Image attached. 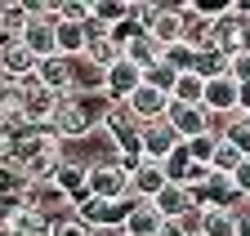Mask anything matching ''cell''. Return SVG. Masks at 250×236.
I'll return each instance as SVG.
<instances>
[{
	"label": "cell",
	"mask_w": 250,
	"mask_h": 236,
	"mask_svg": "<svg viewBox=\"0 0 250 236\" xmlns=\"http://www.w3.org/2000/svg\"><path fill=\"white\" fill-rule=\"evenodd\" d=\"M58 161H62V143H58L49 129H22V138H18V147H14V156H9V165L22 174L27 183H45V179H54Z\"/></svg>",
	"instance_id": "cell-1"
},
{
	"label": "cell",
	"mask_w": 250,
	"mask_h": 236,
	"mask_svg": "<svg viewBox=\"0 0 250 236\" xmlns=\"http://www.w3.org/2000/svg\"><path fill=\"white\" fill-rule=\"evenodd\" d=\"M130 205H134V196H130V200H99V196L85 192V196L72 200V214H76L85 227H94V232H116V236H121Z\"/></svg>",
	"instance_id": "cell-2"
},
{
	"label": "cell",
	"mask_w": 250,
	"mask_h": 236,
	"mask_svg": "<svg viewBox=\"0 0 250 236\" xmlns=\"http://www.w3.org/2000/svg\"><path fill=\"white\" fill-rule=\"evenodd\" d=\"M22 90V98H18V121L27 125V129H49V121H54V111H58V94H49V90H41L36 80H27V85H18Z\"/></svg>",
	"instance_id": "cell-3"
},
{
	"label": "cell",
	"mask_w": 250,
	"mask_h": 236,
	"mask_svg": "<svg viewBox=\"0 0 250 236\" xmlns=\"http://www.w3.org/2000/svg\"><path fill=\"white\" fill-rule=\"evenodd\" d=\"M85 192L99 196V200H130V169L116 165V161H94Z\"/></svg>",
	"instance_id": "cell-4"
},
{
	"label": "cell",
	"mask_w": 250,
	"mask_h": 236,
	"mask_svg": "<svg viewBox=\"0 0 250 236\" xmlns=\"http://www.w3.org/2000/svg\"><path fill=\"white\" fill-rule=\"evenodd\" d=\"M188 196H192L197 210H232V214L241 210V196H237L232 179H224V174H214V169H210V179L201 187H188Z\"/></svg>",
	"instance_id": "cell-5"
},
{
	"label": "cell",
	"mask_w": 250,
	"mask_h": 236,
	"mask_svg": "<svg viewBox=\"0 0 250 236\" xmlns=\"http://www.w3.org/2000/svg\"><path fill=\"white\" fill-rule=\"evenodd\" d=\"M36 85L41 90H49V94H58V98H72L76 94V63L72 58H41L36 63Z\"/></svg>",
	"instance_id": "cell-6"
},
{
	"label": "cell",
	"mask_w": 250,
	"mask_h": 236,
	"mask_svg": "<svg viewBox=\"0 0 250 236\" xmlns=\"http://www.w3.org/2000/svg\"><path fill=\"white\" fill-rule=\"evenodd\" d=\"M36 63H41V58L31 54L22 40H5V45H0V80H9V85L36 80Z\"/></svg>",
	"instance_id": "cell-7"
},
{
	"label": "cell",
	"mask_w": 250,
	"mask_h": 236,
	"mask_svg": "<svg viewBox=\"0 0 250 236\" xmlns=\"http://www.w3.org/2000/svg\"><path fill=\"white\" fill-rule=\"evenodd\" d=\"M121 45L112 40V32L107 27H99V22H85V63L89 67H99V72H107V67H116L121 63Z\"/></svg>",
	"instance_id": "cell-8"
},
{
	"label": "cell",
	"mask_w": 250,
	"mask_h": 236,
	"mask_svg": "<svg viewBox=\"0 0 250 236\" xmlns=\"http://www.w3.org/2000/svg\"><path fill=\"white\" fill-rule=\"evenodd\" d=\"M54 9H31V18H27V27H22V45L36 54V58H54L58 49H54Z\"/></svg>",
	"instance_id": "cell-9"
},
{
	"label": "cell",
	"mask_w": 250,
	"mask_h": 236,
	"mask_svg": "<svg viewBox=\"0 0 250 236\" xmlns=\"http://www.w3.org/2000/svg\"><path fill=\"white\" fill-rule=\"evenodd\" d=\"M166 125L179 134V143H192L197 134H210V111L206 107H183V103H170L166 107Z\"/></svg>",
	"instance_id": "cell-10"
},
{
	"label": "cell",
	"mask_w": 250,
	"mask_h": 236,
	"mask_svg": "<svg viewBox=\"0 0 250 236\" xmlns=\"http://www.w3.org/2000/svg\"><path fill=\"white\" fill-rule=\"evenodd\" d=\"M139 85H143V72H139L134 63H125V58H121L116 67H107V72H103V98H107L112 107H121L125 98L139 90Z\"/></svg>",
	"instance_id": "cell-11"
},
{
	"label": "cell",
	"mask_w": 250,
	"mask_h": 236,
	"mask_svg": "<svg viewBox=\"0 0 250 236\" xmlns=\"http://www.w3.org/2000/svg\"><path fill=\"white\" fill-rule=\"evenodd\" d=\"M121 107L130 111L139 125H152V121H166V107H170V98H166L161 90H152V85H139V90H134L130 98H125Z\"/></svg>",
	"instance_id": "cell-12"
},
{
	"label": "cell",
	"mask_w": 250,
	"mask_h": 236,
	"mask_svg": "<svg viewBox=\"0 0 250 236\" xmlns=\"http://www.w3.org/2000/svg\"><path fill=\"white\" fill-rule=\"evenodd\" d=\"M237 103H241V85L232 80V76H219V80H206V94H201V107L210 111V116H228L237 111Z\"/></svg>",
	"instance_id": "cell-13"
},
{
	"label": "cell",
	"mask_w": 250,
	"mask_h": 236,
	"mask_svg": "<svg viewBox=\"0 0 250 236\" xmlns=\"http://www.w3.org/2000/svg\"><path fill=\"white\" fill-rule=\"evenodd\" d=\"M174 147H179V134L166 121H152V125L139 129V152H143V161H156V165H161Z\"/></svg>",
	"instance_id": "cell-14"
},
{
	"label": "cell",
	"mask_w": 250,
	"mask_h": 236,
	"mask_svg": "<svg viewBox=\"0 0 250 236\" xmlns=\"http://www.w3.org/2000/svg\"><path fill=\"white\" fill-rule=\"evenodd\" d=\"M67 200H76V196H85V187H89V165L85 161H72L67 152H62V161H58V169H54V179H49Z\"/></svg>",
	"instance_id": "cell-15"
},
{
	"label": "cell",
	"mask_w": 250,
	"mask_h": 236,
	"mask_svg": "<svg viewBox=\"0 0 250 236\" xmlns=\"http://www.w3.org/2000/svg\"><path fill=\"white\" fill-rule=\"evenodd\" d=\"M166 183H170V179H166V169L156 165V161H139V165L130 169V196H134V200H156Z\"/></svg>",
	"instance_id": "cell-16"
},
{
	"label": "cell",
	"mask_w": 250,
	"mask_h": 236,
	"mask_svg": "<svg viewBox=\"0 0 250 236\" xmlns=\"http://www.w3.org/2000/svg\"><path fill=\"white\" fill-rule=\"evenodd\" d=\"M152 210L161 214V223H179L188 210H197V205H192V196H188V187H179V183H166V187H161V196L152 200Z\"/></svg>",
	"instance_id": "cell-17"
},
{
	"label": "cell",
	"mask_w": 250,
	"mask_h": 236,
	"mask_svg": "<svg viewBox=\"0 0 250 236\" xmlns=\"http://www.w3.org/2000/svg\"><path fill=\"white\" fill-rule=\"evenodd\" d=\"M147 36L161 45V49L179 45V40H183V14H179V5H166L161 14H156V22L147 27Z\"/></svg>",
	"instance_id": "cell-18"
},
{
	"label": "cell",
	"mask_w": 250,
	"mask_h": 236,
	"mask_svg": "<svg viewBox=\"0 0 250 236\" xmlns=\"http://www.w3.org/2000/svg\"><path fill=\"white\" fill-rule=\"evenodd\" d=\"M156 232H161V214L152 210V200H134L130 214H125L121 236H156Z\"/></svg>",
	"instance_id": "cell-19"
},
{
	"label": "cell",
	"mask_w": 250,
	"mask_h": 236,
	"mask_svg": "<svg viewBox=\"0 0 250 236\" xmlns=\"http://www.w3.org/2000/svg\"><path fill=\"white\" fill-rule=\"evenodd\" d=\"M228 63H232V58H228L224 49L206 45V49H197V63H192V76H201V80H219V76H228Z\"/></svg>",
	"instance_id": "cell-20"
},
{
	"label": "cell",
	"mask_w": 250,
	"mask_h": 236,
	"mask_svg": "<svg viewBox=\"0 0 250 236\" xmlns=\"http://www.w3.org/2000/svg\"><path fill=\"white\" fill-rule=\"evenodd\" d=\"M125 63H134L139 72H152L156 63H161V45H156V40L143 32L139 40H130V45H125Z\"/></svg>",
	"instance_id": "cell-21"
},
{
	"label": "cell",
	"mask_w": 250,
	"mask_h": 236,
	"mask_svg": "<svg viewBox=\"0 0 250 236\" xmlns=\"http://www.w3.org/2000/svg\"><path fill=\"white\" fill-rule=\"evenodd\" d=\"M130 18V0H89V22H99V27H112Z\"/></svg>",
	"instance_id": "cell-22"
},
{
	"label": "cell",
	"mask_w": 250,
	"mask_h": 236,
	"mask_svg": "<svg viewBox=\"0 0 250 236\" xmlns=\"http://www.w3.org/2000/svg\"><path fill=\"white\" fill-rule=\"evenodd\" d=\"M22 192H27V179L9 161H0V210H14V205L22 200Z\"/></svg>",
	"instance_id": "cell-23"
},
{
	"label": "cell",
	"mask_w": 250,
	"mask_h": 236,
	"mask_svg": "<svg viewBox=\"0 0 250 236\" xmlns=\"http://www.w3.org/2000/svg\"><path fill=\"white\" fill-rule=\"evenodd\" d=\"M219 138L232 143L241 156H250V116H246V111H232L228 121H224V129H219Z\"/></svg>",
	"instance_id": "cell-24"
},
{
	"label": "cell",
	"mask_w": 250,
	"mask_h": 236,
	"mask_svg": "<svg viewBox=\"0 0 250 236\" xmlns=\"http://www.w3.org/2000/svg\"><path fill=\"white\" fill-rule=\"evenodd\" d=\"M201 94H206V80L192 76V72H183L174 80V90H170V103H183V107H201Z\"/></svg>",
	"instance_id": "cell-25"
},
{
	"label": "cell",
	"mask_w": 250,
	"mask_h": 236,
	"mask_svg": "<svg viewBox=\"0 0 250 236\" xmlns=\"http://www.w3.org/2000/svg\"><path fill=\"white\" fill-rule=\"evenodd\" d=\"M197 236H237V214L232 210H201V232Z\"/></svg>",
	"instance_id": "cell-26"
},
{
	"label": "cell",
	"mask_w": 250,
	"mask_h": 236,
	"mask_svg": "<svg viewBox=\"0 0 250 236\" xmlns=\"http://www.w3.org/2000/svg\"><path fill=\"white\" fill-rule=\"evenodd\" d=\"M31 9L18 5V0H5V14H0V40H18L22 36V27H27Z\"/></svg>",
	"instance_id": "cell-27"
},
{
	"label": "cell",
	"mask_w": 250,
	"mask_h": 236,
	"mask_svg": "<svg viewBox=\"0 0 250 236\" xmlns=\"http://www.w3.org/2000/svg\"><path fill=\"white\" fill-rule=\"evenodd\" d=\"M54 22L85 27L89 22V0H58V5H54Z\"/></svg>",
	"instance_id": "cell-28"
},
{
	"label": "cell",
	"mask_w": 250,
	"mask_h": 236,
	"mask_svg": "<svg viewBox=\"0 0 250 236\" xmlns=\"http://www.w3.org/2000/svg\"><path fill=\"white\" fill-rule=\"evenodd\" d=\"M161 169H166V179H170V183H179V187H183L188 169H192V156H188V147H183V143H179L174 152H170V156L161 161Z\"/></svg>",
	"instance_id": "cell-29"
},
{
	"label": "cell",
	"mask_w": 250,
	"mask_h": 236,
	"mask_svg": "<svg viewBox=\"0 0 250 236\" xmlns=\"http://www.w3.org/2000/svg\"><path fill=\"white\" fill-rule=\"evenodd\" d=\"M183 147H188V156H192V165H210V161H214V147H219V129L197 134L192 143H183Z\"/></svg>",
	"instance_id": "cell-30"
},
{
	"label": "cell",
	"mask_w": 250,
	"mask_h": 236,
	"mask_svg": "<svg viewBox=\"0 0 250 236\" xmlns=\"http://www.w3.org/2000/svg\"><path fill=\"white\" fill-rule=\"evenodd\" d=\"M241 161H246V156L237 152V147L219 138V147H214V161H210V169H214V174H224V179H232V169H237Z\"/></svg>",
	"instance_id": "cell-31"
},
{
	"label": "cell",
	"mask_w": 250,
	"mask_h": 236,
	"mask_svg": "<svg viewBox=\"0 0 250 236\" xmlns=\"http://www.w3.org/2000/svg\"><path fill=\"white\" fill-rule=\"evenodd\" d=\"M161 63H166V67H174V72L183 76V72H192V63H197V49L179 40V45H170V49H161Z\"/></svg>",
	"instance_id": "cell-32"
},
{
	"label": "cell",
	"mask_w": 250,
	"mask_h": 236,
	"mask_svg": "<svg viewBox=\"0 0 250 236\" xmlns=\"http://www.w3.org/2000/svg\"><path fill=\"white\" fill-rule=\"evenodd\" d=\"M174 80H179V72H174V67H166V63H156L152 72H143V85H152V90H161L166 98H170V90H174Z\"/></svg>",
	"instance_id": "cell-33"
},
{
	"label": "cell",
	"mask_w": 250,
	"mask_h": 236,
	"mask_svg": "<svg viewBox=\"0 0 250 236\" xmlns=\"http://www.w3.org/2000/svg\"><path fill=\"white\" fill-rule=\"evenodd\" d=\"M22 121H0V161H9L14 156V147H18V138H22Z\"/></svg>",
	"instance_id": "cell-34"
},
{
	"label": "cell",
	"mask_w": 250,
	"mask_h": 236,
	"mask_svg": "<svg viewBox=\"0 0 250 236\" xmlns=\"http://www.w3.org/2000/svg\"><path fill=\"white\" fill-rule=\"evenodd\" d=\"M18 98H22L18 85L0 80V121H18Z\"/></svg>",
	"instance_id": "cell-35"
},
{
	"label": "cell",
	"mask_w": 250,
	"mask_h": 236,
	"mask_svg": "<svg viewBox=\"0 0 250 236\" xmlns=\"http://www.w3.org/2000/svg\"><path fill=\"white\" fill-rule=\"evenodd\" d=\"M161 9H166V5H147V0H130V18L143 27V32H147V27L156 22V14H161Z\"/></svg>",
	"instance_id": "cell-36"
},
{
	"label": "cell",
	"mask_w": 250,
	"mask_h": 236,
	"mask_svg": "<svg viewBox=\"0 0 250 236\" xmlns=\"http://www.w3.org/2000/svg\"><path fill=\"white\" fill-rule=\"evenodd\" d=\"M54 236H99V232L85 227L76 214H67V218H58V223H54Z\"/></svg>",
	"instance_id": "cell-37"
},
{
	"label": "cell",
	"mask_w": 250,
	"mask_h": 236,
	"mask_svg": "<svg viewBox=\"0 0 250 236\" xmlns=\"http://www.w3.org/2000/svg\"><path fill=\"white\" fill-rule=\"evenodd\" d=\"M232 187H237V196H241V200H250V156L232 169Z\"/></svg>",
	"instance_id": "cell-38"
},
{
	"label": "cell",
	"mask_w": 250,
	"mask_h": 236,
	"mask_svg": "<svg viewBox=\"0 0 250 236\" xmlns=\"http://www.w3.org/2000/svg\"><path fill=\"white\" fill-rule=\"evenodd\" d=\"M228 76L237 80V85H250V54H237L232 63H228Z\"/></svg>",
	"instance_id": "cell-39"
},
{
	"label": "cell",
	"mask_w": 250,
	"mask_h": 236,
	"mask_svg": "<svg viewBox=\"0 0 250 236\" xmlns=\"http://www.w3.org/2000/svg\"><path fill=\"white\" fill-rule=\"evenodd\" d=\"M237 236H250V205L237 210Z\"/></svg>",
	"instance_id": "cell-40"
},
{
	"label": "cell",
	"mask_w": 250,
	"mask_h": 236,
	"mask_svg": "<svg viewBox=\"0 0 250 236\" xmlns=\"http://www.w3.org/2000/svg\"><path fill=\"white\" fill-rule=\"evenodd\" d=\"M156 236H188V232H183V223H161V232H156Z\"/></svg>",
	"instance_id": "cell-41"
},
{
	"label": "cell",
	"mask_w": 250,
	"mask_h": 236,
	"mask_svg": "<svg viewBox=\"0 0 250 236\" xmlns=\"http://www.w3.org/2000/svg\"><path fill=\"white\" fill-rule=\"evenodd\" d=\"M237 111H246V116H250V85H241V103H237Z\"/></svg>",
	"instance_id": "cell-42"
},
{
	"label": "cell",
	"mask_w": 250,
	"mask_h": 236,
	"mask_svg": "<svg viewBox=\"0 0 250 236\" xmlns=\"http://www.w3.org/2000/svg\"><path fill=\"white\" fill-rule=\"evenodd\" d=\"M0 236H22V232H18L14 223H0Z\"/></svg>",
	"instance_id": "cell-43"
},
{
	"label": "cell",
	"mask_w": 250,
	"mask_h": 236,
	"mask_svg": "<svg viewBox=\"0 0 250 236\" xmlns=\"http://www.w3.org/2000/svg\"><path fill=\"white\" fill-rule=\"evenodd\" d=\"M0 14H5V0H0Z\"/></svg>",
	"instance_id": "cell-44"
},
{
	"label": "cell",
	"mask_w": 250,
	"mask_h": 236,
	"mask_svg": "<svg viewBox=\"0 0 250 236\" xmlns=\"http://www.w3.org/2000/svg\"><path fill=\"white\" fill-rule=\"evenodd\" d=\"M0 218H5V210H0Z\"/></svg>",
	"instance_id": "cell-45"
},
{
	"label": "cell",
	"mask_w": 250,
	"mask_h": 236,
	"mask_svg": "<svg viewBox=\"0 0 250 236\" xmlns=\"http://www.w3.org/2000/svg\"><path fill=\"white\" fill-rule=\"evenodd\" d=\"M246 205H250V200H246Z\"/></svg>",
	"instance_id": "cell-46"
}]
</instances>
